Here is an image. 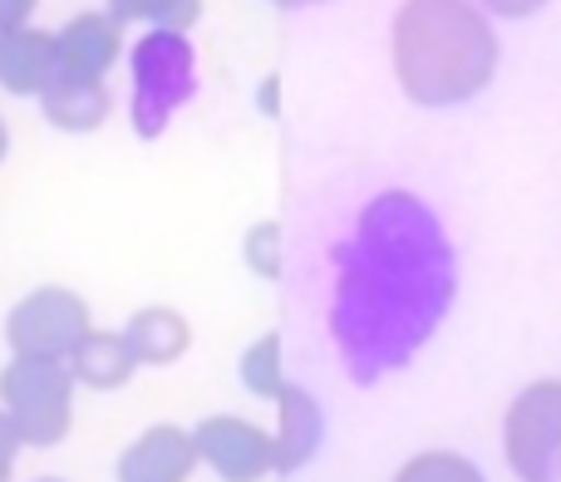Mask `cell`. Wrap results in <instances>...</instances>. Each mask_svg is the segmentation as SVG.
I'll return each instance as SVG.
<instances>
[{
  "label": "cell",
  "mask_w": 561,
  "mask_h": 482,
  "mask_svg": "<svg viewBox=\"0 0 561 482\" xmlns=\"http://www.w3.org/2000/svg\"><path fill=\"white\" fill-rule=\"evenodd\" d=\"M276 89H280V79L272 74V79L262 84V108H266V114H276Z\"/></svg>",
  "instance_id": "603a6c76"
},
{
  "label": "cell",
  "mask_w": 561,
  "mask_h": 482,
  "mask_svg": "<svg viewBox=\"0 0 561 482\" xmlns=\"http://www.w3.org/2000/svg\"><path fill=\"white\" fill-rule=\"evenodd\" d=\"M237 379H242V389L252 399H272L286 389V345H280L276 330H266V335H256L252 345L242 349V359H237Z\"/></svg>",
  "instance_id": "9a60e30c"
},
{
  "label": "cell",
  "mask_w": 561,
  "mask_h": 482,
  "mask_svg": "<svg viewBox=\"0 0 561 482\" xmlns=\"http://www.w3.org/2000/svg\"><path fill=\"white\" fill-rule=\"evenodd\" d=\"M35 5H39V0H0V35H5V30L30 25V15H35Z\"/></svg>",
  "instance_id": "7402d4cb"
},
{
  "label": "cell",
  "mask_w": 561,
  "mask_h": 482,
  "mask_svg": "<svg viewBox=\"0 0 561 482\" xmlns=\"http://www.w3.org/2000/svg\"><path fill=\"white\" fill-rule=\"evenodd\" d=\"M35 482H65V478H35Z\"/></svg>",
  "instance_id": "484cf974"
},
{
  "label": "cell",
  "mask_w": 561,
  "mask_h": 482,
  "mask_svg": "<svg viewBox=\"0 0 561 482\" xmlns=\"http://www.w3.org/2000/svg\"><path fill=\"white\" fill-rule=\"evenodd\" d=\"M280 10H306V5H325V0H272Z\"/></svg>",
  "instance_id": "cb8c5ba5"
},
{
  "label": "cell",
  "mask_w": 561,
  "mask_h": 482,
  "mask_svg": "<svg viewBox=\"0 0 561 482\" xmlns=\"http://www.w3.org/2000/svg\"><path fill=\"white\" fill-rule=\"evenodd\" d=\"M203 20V0H163L158 20L148 30H173V35H187V30Z\"/></svg>",
  "instance_id": "ac0fdd59"
},
{
  "label": "cell",
  "mask_w": 561,
  "mask_h": 482,
  "mask_svg": "<svg viewBox=\"0 0 561 482\" xmlns=\"http://www.w3.org/2000/svg\"><path fill=\"white\" fill-rule=\"evenodd\" d=\"M197 463H207L222 482H262L276 473V448L256 418L242 414H207L193 424Z\"/></svg>",
  "instance_id": "52a82bcc"
},
{
  "label": "cell",
  "mask_w": 561,
  "mask_h": 482,
  "mask_svg": "<svg viewBox=\"0 0 561 482\" xmlns=\"http://www.w3.org/2000/svg\"><path fill=\"white\" fill-rule=\"evenodd\" d=\"M39 108H45V124L59 134H94L114 114V94H108V84L55 74V84L39 94Z\"/></svg>",
  "instance_id": "5bb4252c"
},
{
  "label": "cell",
  "mask_w": 561,
  "mask_h": 482,
  "mask_svg": "<svg viewBox=\"0 0 561 482\" xmlns=\"http://www.w3.org/2000/svg\"><path fill=\"white\" fill-rule=\"evenodd\" d=\"M197 473V444L193 428L183 424H153L118 454L114 482H187Z\"/></svg>",
  "instance_id": "9c48e42d"
},
{
  "label": "cell",
  "mask_w": 561,
  "mask_h": 482,
  "mask_svg": "<svg viewBox=\"0 0 561 482\" xmlns=\"http://www.w3.org/2000/svg\"><path fill=\"white\" fill-rule=\"evenodd\" d=\"M503 458L517 482H561V379H533L503 414Z\"/></svg>",
  "instance_id": "5b68a950"
},
{
  "label": "cell",
  "mask_w": 561,
  "mask_h": 482,
  "mask_svg": "<svg viewBox=\"0 0 561 482\" xmlns=\"http://www.w3.org/2000/svg\"><path fill=\"white\" fill-rule=\"evenodd\" d=\"M128 84H134V99H128L134 134L158 138L197 89L193 39L173 35V30H148V35L128 49Z\"/></svg>",
  "instance_id": "3957f363"
},
{
  "label": "cell",
  "mask_w": 561,
  "mask_h": 482,
  "mask_svg": "<svg viewBox=\"0 0 561 482\" xmlns=\"http://www.w3.org/2000/svg\"><path fill=\"white\" fill-rule=\"evenodd\" d=\"M59 74L55 30L20 25L0 35V89L15 99H39Z\"/></svg>",
  "instance_id": "8fae6325"
},
{
  "label": "cell",
  "mask_w": 561,
  "mask_h": 482,
  "mask_svg": "<svg viewBox=\"0 0 561 482\" xmlns=\"http://www.w3.org/2000/svg\"><path fill=\"white\" fill-rule=\"evenodd\" d=\"M389 482H488V478H483V468L468 454H458V448H424V454L404 458Z\"/></svg>",
  "instance_id": "2e32d148"
},
{
  "label": "cell",
  "mask_w": 561,
  "mask_h": 482,
  "mask_svg": "<svg viewBox=\"0 0 561 482\" xmlns=\"http://www.w3.org/2000/svg\"><path fill=\"white\" fill-rule=\"evenodd\" d=\"M20 454H25V444H20L15 424H10L5 414H0V482H15V463Z\"/></svg>",
  "instance_id": "44dd1931"
},
{
  "label": "cell",
  "mask_w": 561,
  "mask_h": 482,
  "mask_svg": "<svg viewBox=\"0 0 561 482\" xmlns=\"http://www.w3.org/2000/svg\"><path fill=\"white\" fill-rule=\"evenodd\" d=\"M65 365H69V375H75V385L94 389V394H114V389H124L128 379L138 375V359H134V349H128L124 330H99V325L79 340Z\"/></svg>",
  "instance_id": "4fadbf2b"
},
{
  "label": "cell",
  "mask_w": 561,
  "mask_h": 482,
  "mask_svg": "<svg viewBox=\"0 0 561 482\" xmlns=\"http://www.w3.org/2000/svg\"><path fill=\"white\" fill-rule=\"evenodd\" d=\"M478 10H483L488 20H533V15H542L552 0H473Z\"/></svg>",
  "instance_id": "d6986e66"
},
{
  "label": "cell",
  "mask_w": 561,
  "mask_h": 482,
  "mask_svg": "<svg viewBox=\"0 0 561 482\" xmlns=\"http://www.w3.org/2000/svg\"><path fill=\"white\" fill-rule=\"evenodd\" d=\"M124 340H128V349H134L138 369H168L193 349V325H187V315L173 306H144L128 315Z\"/></svg>",
  "instance_id": "7c38bea8"
},
{
  "label": "cell",
  "mask_w": 561,
  "mask_h": 482,
  "mask_svg": "<svg viewBox=\"0 0 561 482\" xmlns=\"http://www.w3.org/2000/svg\"><path fill=\"white\" fill-rule=\"evenodd\" d=\"M394 84L419 108H463L497 79L503 39L473 0H399L389 20Z\"/></svg>",
  "instance_id": "7a4b0ae2"
},
{
  "label": "cell",
  "mask_w": 561,
  "mask_h": 482,
  "mask_svg": "<svg viewBox=\"0 0 561 482\" xmlns=\"http://www.w3.org/2000/svg\"><path fill=\"white\" fill-rule=\"evenodd\" d=\"M458 296V256L424 197L389 187L355 213L335 246L330 330L350 375L375 379L414 359Z\"/></svg>",
  "instance_id": "6da1fadb"
},
{
  "label": "cell",
  "mask_w": 561,
  "mask_h": 482,
  "mask_svg": "<svg viewBox=\"0 0 561 482\" xmlns=\"http://www.w3.org/2000/svg\"><path fill=\"white\" fill-rule=\"evenodd\" d=\"M104 10L118 20V25H153L158 10H163V0H104Z\"/></svg>",
  "instance_id": "ffe728a7"
},
{
  "label": "cell",
  "mask_w": 561,
  "mask_h": 482,
  "mask_svg": "<svg viewBox=\"0 0 561 482\" xmlns=\"http://www.w3.org/2000/svg\"><path fill=\"white\" fill-rule=\"evenodd\" d=\"M242 261H247V271H252V276L280 280V271H286V232H280L276 217H262V222L247 227Z\"/></svg>",
  "instance_id": "e0dca14e"
},
{
  "label": "cell",
  "mask_w": 561,
  "mask_h": 482,
  "mask_svg": "<svg viewBox=\"0 0 561 482\" xmlns=\"http://www.w3.org/2000/svg\"><path fill=\"white\" fill-rule=\"evenodd\" d=\"M75 389L65 359L10 355L0 369V414L15 424L25 448H55L75 424Z\"/></svg>",
  "instance_id": "277c9868"
},
{
  "label": "cell",
  "mask_w": 561,
  "mask_h": 482,
  "mask_svg": "<svg viewBox=\"0 0 561 482\" xmlns=\"http://www.w3.org/2000/svg\"><path fill=\"white\" fill-rule=\"evenodd\" d=\"M118 55H124V25H118L108 10H84V15H69L55 30V59L65 79H89V84H104L114 74Z\"/></svg>",
  "instance_id": "ba28073f"
},
{
  "label": "cell",
  "mask_w": 561,
  "mask_h": 482,
  "mask_svg": "<svg viewBox=\"0 0 561 482\" xmlns=\"http://www.w3.org/2000/svg\"><path fill=\"white\" fill-rule=\"evenodd\" d=\"M94 330V310L69 286H35L10 306L5 345L25 359H69L75 345Z\"/></svg>",
  "instance_id": "8992f818"
},
{
  "label": "cell",
  "mask_w": 561,
  "mask_h": 482,
  "mask_svg": "<svg viewBox=\"0 0 561 482\" xmlns=\"http://www.w3.org/2000/svg\"><path fill=\"white\" fill-rule=\"evenodd\" d=\"M272 409H276V428H272L276 473L290 478L320 454V444H325V409H320V399L310 394V389L290 385V379L272 399Z\"/></svg>",
  "instance_id": "30bf717a"
},
{
  "label": "cell",
  "mask_w": 561,
  "mask_h": 482,
  "mask_svg": "<svg viewBox=\"0 0 561 482\" xmlns=\"http://www.w3.org/2000/svg\"><path fill=\"white\" fill-rule=\"evenodd\" d=\"M5 153H10V128H5V118H0V163H5Z\"/></svg>",
  "instance_id": "d4e9b609"
}]
</instances>
